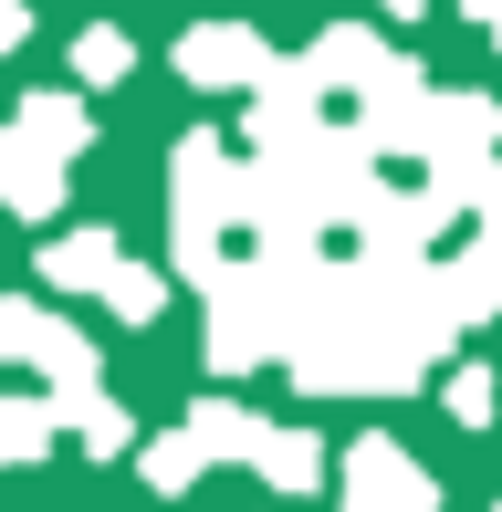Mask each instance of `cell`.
<instances>
[{"mask_svg":"<svg viewBox=\"0 0 502 512\" xmlns=\"http://www.w3.org/2000/svg\"><path fill=\"white\" fill-rule=\"evenodd\" d=\"M461 11H471V21H482V32H492V42H502V0H461Z\"/></svg>","mask_w":502,"mask_h":512,"instance_id":"7402d4cb","label":"cell"},{"mask_svg":"<svg viewBox=\"0 0 502 512\" xmlns=\"http://www.w3.org/2000/svg\"><path fill=\"white\" fill-rule=\"evenodd\" d=\"M116 230H63V241L53 251H42V283H53V293H95L105 283V262H116Z\"/></svg>","mask_w":502,"mask_h":512,"instance_id":"7c38bea8","label":"cell"},{"mask_svg":"<svg viewBox=\"0 0 502 512\" xmlns=\"http://www.w3.org/2000/svg\"><path fill=\"white\" fill-rule=\"evenodd\" d=\"M105 314H116V324H157V314H168V272H157V262H126V251H116V262H105Z\"/></svg>","mask_w":502,"mask_h":512,"instance_id":"5bb4252c","label":"cell"},{"mask_svg":"<svg viewBox=\"0 0 502 512\" xmlns=\"http://www.w3.org/2000/svg\"><path fill=\"white\" fill-rule=\"evenodd\" d=\"M74 74L84 84H126L136 74V42L116 32V21H84V32H74Z\"/></svg>","mask_w":502,"mask_h":512,"instance_id":"ac0fdd59","label":"cell"},{"mask_svg":"<svg viewBox=\"0 0 502 512\" xmlns=\"http://www.w3.org/2000/svg\"><path fill=\"white\" fill-rule=\"evenodd\" d=\"M492 512H502V502H492Z\"/></svg>","mask_w":502,"mask_h":512,"instance_id":"d4e9b609","label":"cell"},{"mask_svg":"<svg viewBox=\"0 0 502 512\" xmlns=\"http://www.w3.org/2000/svg\"><path fill=\"white\" fill-rule=\"evenodd\" d=\"M377 63H387V42L367 32V21H325V32L304 42V74L325 84V95H356V84H367Z\"/></svg>","mask_w":502,"mask_h":512,"instance_id":"9c48e42d","label":"cell"},{"mask_svg":"<svg viewBox=\"0 0 502 512\" xmlns=\"http://www.w3.org/2000/svg\"><path fill=\"white\" fill-rule=\"evenodd\" d=\"M262 63H272V42L251 32V21H189V32H178V74H189L199 95H241Z\"/></svg>","mask_w":502,"mask_h":512,"instance_id":"5b68a950","label":"cell"},{"mask_svg":"<svg viewBox=\"0 0 502 512\" xmlns=\"http://www.w3.org/2000/svg\"><path fill=\"white\" fill-rule=\"evenodd\" d=\"M346 512H440V481L398 450V439H356L346 450Z\"/></svg>","mask_w":502,"mask_h":512,"instance_id":"277c9868","label":"cell"},{"mask_svg":"<svg viewBox=\"0 0 502 512\" xmlns=\"http://www.w3.org/2000/svg\"><path fill=\"white\" fill-rule=\"evenodd\" d=\"M251 471L272 481V502H304L314 481H325V439H314V429H262V450H251Z\"/></svg>","mask_w":502,"mask_h":512,"instance_id":"30bf717a","label":"cell"},{"mask_svg":"<svg viewBox=\"0 0 502 512\" xmlns=\"http://www.w3.org/2000/svg\"><path fill=\"white\" fill-rule=\"evenodd\" d=\"M377 11H387V21H419V11H429V0H377Z\"/></svg>","mask_w":502,"mask_h":512,"instance_id":"603a6c76","label":"cell"},{"mask_svg":"<svg viewBox=\"0 0 502 512\" xmlns=\"http://www.w3.org/2000/svg\"><path fill=\"white\" fill-rule=\"evenodd\" d=\"M492 408H502V387H492V366H461V377H450V418H461V429H482Z\"/></svg>","mask_w":502,"mask_h":512,"instance_id":"d6986e66","label":"cell"},{"mask_svg":"<svg viewBox=\"0 0 502 512\" xmlns=\"http://www.w3.org/2000/svg\"><path fill=\"white\" fill-rule=\"evenodd\" d=\"M0 209H21V220H53L63 209V157L32 147L21 126H0Z\"/></svg>","mask_w":502,"mask_h":512,"instance_id":"ba28073f","label":"cell"},{"mask_svg":"<svg viewBox=\"0 0 502 512\" xmlns=\"http://www.w3.org/2000/svg\"><path fill=\"white\" fill-rule=\"evenodd\" d=\"M168 209H178V283H220V241L241 230V157L220 136H178L168 157Z\"/></svg>","mask_w":502,"mask_h":512,"instance_id":"6da1fadb","label":"cell"},{"mask_svg":"<svg viewBox=\"0 0 502 512\" xmlns=\"http://www.w3.org/2000/svg\"><path fill=\"white\" fill-rule=\"evenodd\" d=\"M429 283H440V314H450V324H492V314H502V241L482 230L461 262H429Z\"/></svg>","mask_w":502,"mask_h":512,"instance_id":"52a82bcc","label":"cell"},{"mask_svg":"<svg viewBox=\"0 0 502 512\" xmlns=\"http://www.w3.org/2000/svg\"><path fill=\"white\" fill-rule=\"evenodd\" d=\"M42 304H21V293H0V366H21V335H32Z\"/></svg>","mask_w":502,"mask_h":512,"instance_id":"ffe728a7","label":"cell"},{"mask_svg":"<svg viewBox=\"0 0 502 512\" xmlns=\"http://www.w3.org/2000/svg\"><path fill=\"white\" fill-rule=\"evenodd\" d=\"M262 429H272V418H251V408H231V398H199V408H189V439H199L210 460H251V450H262Z\"/></svg>","mask_w":502,"mask_h":512,"instance_id":"9a60e30c","label":"cell"},{"mask_svg":"<svg viewBox=\"0 0 502 512\" xmlns=\"http://www.w3.org/2000/svg\"><path fill=\"white\" fill-rule=\"evenodd\" d=\"M136 471H147V492H189V481L210 471V450H199V439H189V418H178L168 439H147V450H136Z\"/></svg>","mask_w":502,"mask_h":512,"instance_id":"2e32d148","label":"cell"},{"mask_svg":"<svg viewBox=\"0 0 502 512\" xmlns=\"http://www.w3.org/2000/svg\"><path fill=\"white\" fill-rule=\"evenodd\" d=\"M53 398H0V460H53Z\"/></svg>","mask_w":502,"mask_h":512,"instance_id":"e0dca14e","label":"cell"},{"mask_svg":"<svg viewBox=\"0 0 502 512\" xmlns=\"http://www.w3.org/2000/svg\"><path fill=\"white\" fill-rule=\"evenodd\" d=\"M21 136H32V147H53L63 168H74V157L95 147V115H84L74 95H21Z\"/></svg>","mask_w":502,"mask_h":512,"instance_id":"4fadbf2b","label":"cell"},{"mask_svg":"<svg viewBox=\"0 0 502 512\" xmlns=\"http://www.w3.org/2000/svg\"><path fill=\"white\" fill-rule=\"evenodd\" d=\"M502 147V105L492 95H429L419 115V168H471Z\"/></svg>","mask_w":502,"mask_h":512,"instance_id":"8992f818","label":"cell"},{"mask_svg":"<svg viewBox=\"0 0 502 512\" xmlns=\"http://www.w3.org/2000/svg\"><path fill=\"white\" fill-rule=\"evenodd\" d=\"M21 366H42L53 387H74V377H105V356L84 345V324H63V314H32V335H21Z\"/></svg>","mask_w":502,"mask_h":512,"instance_id":"8fae6325","label":"cell"},{"mask_svg":"<svg viewBox=\"0 0 502 512\" xmlns=\"http://www.w3.org/2000/svg\"><path fill=\"white\" fill-rule=\"evenodd\" d=\"M356 105H367V115H356V147H367V157H419V115H429V74H419V63L387 53L377 74L356 84Z\"/></svg>","mask_w":502,"mask_h":512,"instance_id":"7a4b0ae2","label":"cell"},{"mask_svg":"<svg viewBox=\"0 0 502 512\" xmlns=\"http://www.w3.org/2000/svg\"><path fill=\"white\" fill-rule=\"evenodd\" d=\"M21 42H32V11H21V0H0V53H21Z\"/></svg>","mask_w":502,"mask_h":512,"instance_id":"44dd1931","label":"cell"},{"mask_svg":"<svg viewBox=\"0 0 502 512\" xmlns=\"http://www.w3.org/2000/svg\"><path fill=\"white\" fill-rule=\"evenodd\" d=\"M210 293V335H199V356H210V377H251V366H272L283 356V335H272V314L241 293V272H220V283H199Z\"/></svg>","mask_w":502,"mask_h":512,"instance_id":"3957f363","label":"cell"},{"mask_svg":"<svg viewBox=\"0 0 502 512\" xmlns=\"http://www.w3.org/2000/svg\"><path fill=\"white\" fill-rule=\"evenodd\" d=\"M272 512H293V502H272Z\"/></svg>","mask_w":502,"mask_h":512,"instance_id":"cb8c5ba5","label":"cell"}]
</instances>
